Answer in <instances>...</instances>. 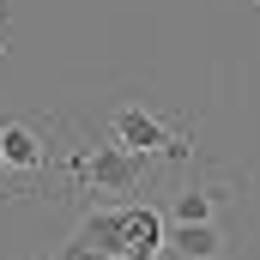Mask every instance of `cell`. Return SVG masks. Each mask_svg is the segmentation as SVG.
I'll return each mask as SVG.
<instances>
[{
  "instance_id": "cell-5",
  "label": "cell",
  "mask_w": 260,
  "mask_h": 260,
  "mask_svg": "<svg viewBox=\"0 0 260 260\" xmlns=\"http://www.w3.org/2000/svg\"><path fill=\"white\" fill-rule=\"evenodd\" d=\"M164 254L176 260H224L230 230L224 224H164Z\"/></svg>"
},
{
  "instance_id": "cell-6",
  "label": "cell",
  "mask_w": 260,
  "mask_h": 260,
  "mask_svg": "<svg viewBox=\"0 0 260 260\" xmlns=\"http://www.w3.org/2000/svg\"><path fill=\"white\" fill-rule=\"evenodd\" d=\"M67 242L91 248L97 260H121V206H85Z\"/></svg>"
},
{
  "instance_id": "cell-2",
  "label": "cell",
  "mask_w": 260,
  "mask_h": 260,
  "mask_svg": "<svg viewBox=\"0 0 260 260\" xmlns=\"http://www.w3.org/2000/svg\"><path fill=\"white\" fill-rule=\"evenodd\" d=\"M103 133L121 145V151H133V157H145V164H164V170H182V164H194V133L182 127V121H170V115H157L145 97H127V103H115L109 109V121H103Z\"/></svg>"
},
{
  "instance_id": "cell-4",
  "label": "cell",
  "mask_w": 260,
  "mask_h": 260,
  "mask_svg": "<svg viewBox=\"0 0 260 260\" xmlns=\"http://www.w3.org/2000/svg\"><path fill=\"white\" fill-rule=\"evenodd\" d=\"M121 260H164V212L151 200L121 206Z\"/></svg>"
},
{
  "instance_id": "cell-8",
  "label": "cell",
  "mask_w": 260,
  "mask_h": 260,
  "mask_svg": "<svg viewBox=\"0 0 260 260\" xmlns=\"http://www.w3.org/2000/svg\"><path fill=\"white\" fill-rule=\"evenodd\" d=\"M37 260H61V254H55V248H49V254H37Z\"/></svg>"
},
{
  "instance_id": "cell-7",
  "label": "cell",
  "mask_w": 260,
  "mask_h": 260,
  "mask_svg": "<svg viewBox=\"0 0 260 260\" xmlns=\"http://www.w3.org/2000/svg\"><path fill=\"white\" fill-rule=\"evenodd\" d=\"M0 55H6V0H0Z\"/></svg>"
},
{
  "instance_id": "cell-3",
  "label": "cell",
  "mask_w": 260,
  "mask_h": 260,
  "mask_svg": "<svg viewBox=\"0 0 260 260\" xmlns=\"http://www.w3.org/2000/svg\"><path fill=\"white\" fill-rule=\"evenodd\" d=\"M182 182L170 188V206H164V224H224V212H236L248 200V176L230 170V164H212V157H194L176 170Z\"/></svg>"
},
{
  "instance_id": "cell-1",
  "label": "cell",
  "mask_w": 260,
  "mask_h": 260,
  "mask_svg": "<svg viewBox=\"0 0 260 260\" xmlns=\"http://www.w3.org/2000/svg\"><path fill=\"white\" fill-rule=\"evenodd\" d=\"M170 176H176V170L145 164V157L121 151L109 133L61 115V182H67V194H79L85 206H127V200H145V188H164Z\"/></svg>"
}]
</instances>
